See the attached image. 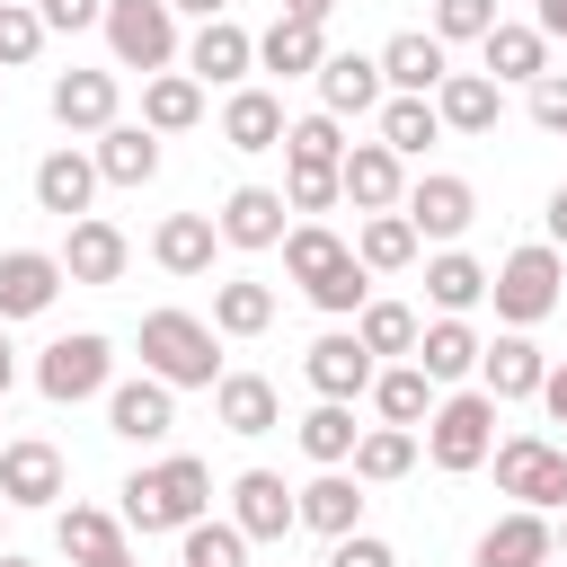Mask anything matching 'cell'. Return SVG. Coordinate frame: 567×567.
<instances>
[{
	"label": "cell",
	"instance_id": "1",
	"mask_svg": "<svg viewBox=\"0 0 567 567\" xmlns=\"http://www.w3.org/2000/svg\"><path fill=\"white\" fill-rule=\"evenodd\" d=\"M284 275H292L328 319H363V301H372V275H363L354 239H337L328 221H292V230H284Z\"/></svg>",
	"mask_w": 567,
	"mask_h": 567
},
{
	"label": "cell",
	"instance_id": "2",
	"mask_svg": "<svg viewBox=\"0 0 567 567\" xmlns=\"http://www.w3.org/2000/svg\"><path fill=\"white\" fill-rule=\"evenodd\" d=\"M115 496H124V505H115V514H124V532H142V540H151V532H186V523H204V514H213V470H204L195 452H168V461L133 470Z\"/></svg>",
	"mask_w": 567,
	"mask_h": 567
},
{
	"label": "cell",
	"instance_id": "3",
	"mask_svg": "<svg viewBox=\"0 0 567 567\" xmlns=\"http://www.w3.org/2000/svg\"><path fill=\"white\" fill-rule=\"evenodd\" d=\"M142 372L168 390H213L221 381V328L195 310H142Z\"/></svg>",
	"mask_w": 567,
	"mask_h": 567
},
{
	"label": "cell",
	"instance_id": "4",
	"mask_svg": "<svg viewBox=\"0 0 567 567\" xmlns=\"http://www.w3.org/2000/svg\"><path fill=\"white\" fill-rule=\"evenodd\" d=\"M487 452H496V399L487 390H443V408L425 416V461L443 478H470V470H487Z\"/></svg>",
	"mask_w": 567,
	"mask_h": 567
},
{
	"label": "cell",
	"instance_id": "5",
	"mask_svg": "<svg viewBox=\"0 0 567 567\" xmlns=\"http://www.w3.org/2000/svg\"><path fill=\"white\" fill-rule=\"evenodd\" d=\"M558 292H567V257H558L549 239L514 248V257L487 275V301H496V319H505V328H540V319L558 310Z\"/></svg>",
	"mask_w": 567,
	"mask_h": 567
},
{
	"label": "cell",
	"instance_id": "6",
	"mask_svg": "<svg viewBox=\"0 0 567 567\" xmlns=\"http://www.w3.org/2000/svg\"><path fill=\"white\" fill-rule=\"evenodd\" d=\"M106 53H115V71H142V80L177 71V62H186L177 9H168V0H106Z\"/></svg>",
	"mask_w": 567,
	"mask_h": 567
},
{
	"label": "cell",
	"instance_id": "7",
	"mask_svg": "<svg viewBox=\"0 0 567 567\" xmlns=\"http://www.w3.org/2000/svg\"><path fill=\"white\" fill-rule=\"evenodd\" d=\"M35 390H44L53 408L106 399V390H115V346H106L97 328H71V337H53V346L35 354Z\"/></svg>",
	"mask_w": 567,
	"mask_h": 567
},
{
	"label": "cell",
	"instance_id": "8",
	"mask_svg": "<svg viewBox=\"0 0 567 567\" xmlns=\"http://www.w3.org/2000/svg\"><path fill=\"white\" fill-rule=\"evenodd\" d=\"M487 461H496V487H505L514 505L567 514V443H549V434H505Z\"/></svg>",
	"mask_w": 567,
	"mask_h": 567
},
{
	"label": "cell",
	"instance_id": "9",
	"mask_svg": "<svg viewBox=\"0 0 567 567\" xmlns=\"http://www.w3.org/2000/svg\"><path fill=\"white\" fill-rule=\"evenodd\" d=\"M399 213L416 221V239L452 248V239L478 221V186H470V177H452V168H425V177H408V204H399Z\"/></svg>",
	"mask_w": 567,
	"mask_h": 567
},
{
	"label": "cell",
	"instance_id": "10",
	"mask_svg": "<svg viewBox=\"0 0 567 567\" xmlns=\"http://www.w3.org/2000/svg\"><path fill=\"white\" fill-rule=\"evenodd\" d=\"M301 381H310L319 399H346V408H354V399H372L381 363L363 354V337H354V328H319V337H310V354H301Z\"/></svg>",
	"mask_w": 567,
	"mask_h": 567
},
{
	"label": "cell",
	"instance_id": "11",
	"mask_svg": "<svg viewBox=\"0 0 567 567\" xmlns=\"http://www.w3.org/2000/svg\"><path fill=\"white\" fill-rule=\"evenodd\" d=\"M230 523L248 540H292L301 532V487H284V470H239L230 478Z\"/></svg>",
	"mask_w": 567,
	"mask_h": 567
},
{
	"label": "cell",
	"instance_id": "12",
	"mask_svg": "<svg viewBox=\"0 0 567 567\" xmlns=\"http://www.w3.org/2000/svg\"><path fill=\"white\" fill-rule=\"evenodd\" d=\"M97 186H106V177H97V151H71V142H62V151H44V159H35V213H53L62 230H71V221H89Z\"/></svg>",
	"mask_w": 567,
	"mask_h": 567
},
{
	"label": "cell",
	"instance_id": "13",
	"mask_svg": "<svg viewBox=\"0 0 567 567\" xmlns=\"http://www.w3.org/2000/svg\"><path fill=\"white\" fill-rule=\"evenodd\" d=\"M549 558H558V523L532 505H505L470 549V567H549Z\"/></svg>",
	"mask_w": 567,
	"mask_h": 567
},
{
	"label": "cell",
	"instance_id": "14",
	"mask_svg": "<svg viewBox=\"0 0 567 567\" xmlns=\"http://www.w3.org/2000/svg\"><path fill=\"white\" fill-rule=\"evenodd\" d=\"M62 257L53 248H0V328L9 319H44L53 301H62Z\"/></svg>",
	"mask_w": 567,
	"mask_h": 567
},
{
	"label": "cell",
	"instance_id": "15",
	"mask_svg": "<svg viewBox=\"0 0 567 567\" xmlns=\"http://www.w3.org/2000/svg\"><path fill=\"white\" fill-rule=\"evenodd\" d=\"M381 80H390V97H434V89L452 80V44H443L434 27H399V35L381 44Z\"/></svg>",
	"mask_w": 567,
	"mask_h": 567
},
{
	"label": "cell",
	"instance_id": "16",
	"mask_svg": "<svg viewBox=\"0 0 567 567\" xmlns=\"http://www.w3.org/2000/svg\"><path fill=\"white\" fill-rule=\"evenodd\" d=\"M168 425H177V390H168V381L133 372V381L106 390V434H115V443H168Z\"/></svg>",
	"mask_w": 567,
	"mask_h": 567
},
{
	"label": "cell",
	"instance_id": "17",
	"mask_svg": "<svg viewBox=\"0 0 567 567\" xmlns=\"http://www.w3.org/2000/svg\"><path fill=\"white\" fill-rule=\"evenodd\" d=\"M186 71L213 80V89H248V71H257V35H248L239 18H204V27L186 35Z\"/></svg>",
	"mask_w": 567,
	"mask_h": 567
},
{
	"label": "cell",
	"instance_id": "18",
	"mask_svg": "<svg viewBox=\"0 0 567 567\" xmlns=\"http://www.w3.org/2000/svg\"><path fill=\"white\" fill-rule=\"evenodd\" d=\"M337 186H346L354 213H399V204H408V159H399L390 142H354L346 168H337Z\"/></svg>",
	"mask_w": 567,
	"mask_h": 567
},
{
	"label": "cell",
	"instance_id": "19",
	"mask_svg": "<svg viewBox=\"0 0 567 567\" xmlns=\"http://www.w3.org/2000/svg\"><path fill=\"white\" fill-rule=\"evenodd\" d=\"M44 106H53L62 133H106V124H124V115H115V106H124L115 71H62V80L44 89Z\"/></svg>",
	"mask_w": 567,
	"mask_h": 567
},
{
	"label": "cell",
	"instance_id": "20",
	"mask_svg": "<svg viewBox=\"0 0 567 567\" xmlns=\"http://www.w3.org/2000/svg\"><path fill=\"white\" fill-rule=\"evenodd\" d=\"M284 213H292L284 186H230L213 221H221V248H284V230H292Z\"/></svg>",
	"mask_w": 567,
	"mask_h": 567
},
{
	"label": "cell",
	"instance_id": "21",
	"mask_svg": "<svg viewBox=\"0 0 567 567\" xmlns=\"http://www.w3.org/2000/svg\"><path fill=\"white\" fill-rule=\"evenodd\" d=\"M124 266H133V239H124L106 213H89V221L62 230V275H71V284H124Z\"/></svg>",
	"mask_w": 567,
	"mask_h": 567
},
{
	"label": "cell",
	"instance_id": "22",
	"mask_svg": "<svg viewBox=\"0 0 567 567\" xmlns=\"http://www.w3.org/2000/svg\"><path fill=\"white\" fill-rule=\"evenodd\" d=\"M540 381H549V354L532 346V328H505L487 354H478V390L505 408V399H540Z\"/></svg>",
	"mask_w": 567,
	"mask_h": 567
},
{
	"label": "cell",
	"instance_id": "23",
	"mask_svg": "<svg viewBox=\"0 0 567 567\" xmlns=\"http://www.w3.org/2000/svg\"><path fill=\"white\" fill-rule=\"evenodd\" d=\"M62 452L44 443V434H18V443H0V505H53L62 496Z\"/></svg>",
	"mask_w": 567,
	"mask_h": 567
},
{
	"label": "cell",
	"instance_id": "24",
	"mask_svg": "<svg viewBox=\"0 0 567 567\" xmlns=\"http://www.w3.org/2000/svg\"><path fill=\"white\" fill-rule=\"evenodd\" d=\"M390 80H381V53H328L319 62V106L346 124V115H381Z\"/></svg>",
	"mask_w": 567,
	"mask_h": 567
},
{
	"label": "cell",
	"instance_id": "25",
	"mask_svg": "<svg viewBox=\"0 0 567 567\" xmlns=\"http://www.w3.org/2000/svg\"><path fill=\"white\" fill-rule=\"evenodd\" d=\"M284 133H292V115H284V97H275V89H257V80H248V89H230V97H221V142H230V151H248V159H257V151H284Z\"/></svg>",
	"mask_w": 567,
	"mask_h": 567
},
{
	"label": "cell",
	"instance_id": "26",
	"mask_svg": "<svg viewBox=\"0 0 567 567\" xmlns=\"http://www.w3.org/2000/svg\"><path fill=\"white\" fill-rule=\"evenodd\" d=\"M478 354H487V337H478L470 319H425V337H416V372H425L434 390L478 381Z\"/></svg>",
	"mask_w": 567,
	"mask_h": 567
},
{
	"label": "cell",
	"instance_id": "27",
	"mask_svg": "<svg viewBox=\"0 0 567 567\" xmlns=\"http://www.w3.org/2000/svg\"><path fill=\"white\" fill-rule=\"evenodd\" d=\"M213 416H221V434L257 443V434H275V425H284V399H275V381H266V372H221V381H213Z\"/></svg>",
	"mask_w": 567,
	"mask_h": 567
},
{
	"label": "cell",
	"instance_id": "28",
	"mask_svg": "<svg viewBox=\"0 0 567 567\" xmlns=\"http://www.w3.org/2000/svg\"><path fill=\"white\" fill-rule=\"evenodd\" d=\"M478 71H487L496 89H505V80H523V89H532V80L549 71V35H540V27H523V18H496V27H487V44H478Z\"/></svg>",
	"mask_w": 567,
	"mask_h": 567
},
{
	"label": "cell",
	"instance_id": "29",
	"mask_svg": "<svg viewBox=\"0 0 567 567\" xmlns=\"http://www.w3.org/2000/svg\"><path fill=\"white\" fill-rule=\"evenodd\" d=\"M301 532H319V540L363 532V478H354V470H319V478L301 487Z\"/></svg>",
	"mask_w": 567,
	"mask_h": 567
},
{
	"label": "cell",
	"instance_id": "30",
	"mask_svg": "<svg viewBox=\"0 0 567 567\" xmlns=\"http://www.w3.org/2000/svg\"><path fill=\"white\" fill-rule=\"evenodd\" d=\"M425 301H434V319H470L487 301V266L470 248H434L425 257Z\"/></svg>",
	"mask_w": 567,
	"mask_h": 567
},
{
	"label": "cell",
	"instance_id": "31",
	"mask_svg": "<svg viewBox=\"0 0 567 567\" xmlns=\"http://www.w3.org/2000/svg\"><path fill=\"white\" fill-rule=\"evenodd\" d=\"M434 115H443V133H496L505 89H496L487 71H452V80L434 89Z\"/></svg>",
	"mask_w": 567,
	"mask_h": 567
},
{
	"label": "cell",
	"instance_id": "32",
	"mask_svg": "<svg viewBox=\"0 0 567 567\" xmlns=\"http://www.w3.org/2000/svg\"><path fill=\"white\" fill-rule=\"evenodd\" d=\"M213 248H221V221H213V213H168V221L151 230V257H159L168 275H213Z\"/></svg>",
	"mask_w": 567,
	"mask_h": 567
},
{
	"label": "cell",
	"instance_id": "33",
	"mask_svg": "<svg viewBox=\"0 0 567 567\" xmlns=\"http://www.w3.org/2000/svg\"><path fill=\"white\" fill-rule=\"evenodd\" d=\"M53 549H62L71 567H97V558L124 549V514H106V505H62V514H53Z\"/></svg>",
	"mask_w": 567,
	"mask_h": 567
},
{
	"label": "cell",
	"instance_id": "34",
	"mask_svg": "<svg viewBox=\"0 0 567 567\" xmlns=\"http://www.w3.org/2000/svg\"><path fill=\"white\" fill-rule=\"evenodd\" d=\"M319 62H328V35L301 18H275L257 35V71H275V80H319Z\"/></svg>",
	"mask_w": 567,
	"mask_h": 567
},
{
	"label": "cell",
	"instance_id": "35",
	"mask_svg": "<svg viewBox=\"0 0 567 567\" xmlns=\"http://www.w3.org/2000/svg\"><path fill=\"white\" fill-rule=\"evenodd\" d=\"M97 177L106 186H151L159 177V133L151 124H106L97 133Z\"/></svg>",
	"mask_w": 567,
	"mask_h": 567
},
{
	"label": "cell",
	"instance_id": "36",
	"mask_svg": "<svg viewBox=\"0 0 567 567\" xmlns=\"http://www.w3.org/2000/svg\"><path fill=\"white\" fill-rule=\"evenodd\" d=\"M354 337H363V354H372V363H416V337H425V310H408V301H363V319H354Z\"/></svg>",
	"mask_w": 567,
	"mask_h": 567
},
{
	"label": "cell",
	"instance_id": "37",
	"mask_svg": "<svg viewBox=\"0 0 567 567\" xmlns=\"http://www.w3.org/2000/svg\"><path fill=\"white\" fill-rule=\"evenodd\" d=\"M372 408H381V425H408V434H425V416L443 408V390H434L416 363H381V381H372Z\"/></svg>",
	"mask_w": 567,
	"mask_h": 567
},
{
	"label": "cell",
	"instance_id": "38",
	"mask_svg": "<svg viewBox=\"0 0 567 567\" xmlns=\"http://www.w3.org/2000/svg\"><path fill=\"white\" fill-rule=\"evenodd\" d=\"M142 124H151V133H195V124H204V80H195V71L142 80Z\"/></svg>",
	"mask_w": 567,
	"mask_h": 567
},
{
	"label": "cell",
	"instance_id": "39",
	"mask_svg": "<svg viewBox=\"0 0 567 567\" xmlns=\"http://www.w3.org/2000/svg\"><path fill=\"white\" fill-rule=\"evenodd\" d=\"M416 221L408 213H363V230H354V257H363V275H408L416 266Z\"/></svg>",
	"mask_w": 567,
	"mask_h": 567
},
{
	"label": "cell",
	"instance_id": "40",
	"mask_svg": "<svg viewBox=\"0 0 567 567\" xmlns=\"http://www.w3.org/2000/svg\"><path fill=\"white\" fill-rule=\"evenodd\" d=\"M213 328H221V337H266V328H275V284L221 275V284H213Z\"/></svg>",
	"mask_w": 567,
	"mask_h": 567
},
{
	"label": "cell",
	"instance_id": "41",
	"mask_svg": "<svg viewBox=\"0 0 567 567\" xmlns=\"http://www.w3.org/2000/svg\"><path fill=\"white\" fill-rule=\"evenodd\" d=\"M292 443H301L319 470H346V461H354V443H363V425H354V408H346V399H319V408L292 425Z\"/></svg>",
	"mask_w": 567,
	"mask_h": 567
},
{
	"label": "cell",
	"instance_id": "42",
	"mask_svg": "<svg viewBox=\"0 0 567 567\" xmlns=\"http://www.w3.org/2000/svg\"><path fill=\"white\" fill-rule=\"evenodd\" d=\"M416 443H425V434H408V425H363V443H354L346 470H354L363 487H390V478L416 470Z\"/></svg>",
	"mask_w": 567,
	"mask_h": 567
},
{
	"label": "cell",
	"instance_id": "43",
	"mask_svg": "<svg viewBox=\"0 0 567 567\" xmlns=\"http://www.w3.org/2000/svg\"><path fill=\"white\" fill-rule=\"evenodd\" d=\"M372 142H390L399 159H425L434 142H443V115H434V97H381V133Z\"/></svg>",
	"mask_w": 567,
	"mask_h": 567
},
{
	"label": "cell",
	"instance_id": "44",
	"mask_svg": "<svg viewBox=\"0 0 567 567\" xmlns=\"http://www.w3.org/2000/svg\"><path fill=\"white\" fill-rule=\"evenodd\" d=\"M346 124L328 115V106H310V115H292V133H284V168H346Z\"/></svg>",
	"mask_w": 567,
	"mask_h": 567
},
{
	"label": "cell",
	"instance_id": "45",
	"mask_svg": "<svg viewBox=\"0 0 567 567\" xmlns=\"http://www.w3.org/2000/svg\"><path fill=\"white\" fill-rule=\"evenodd\" d=\"M248 549H257V540H248L230 514H221V523L204 514V523H186V532H177V567H248Z\"/></svg>",
	"mask_w": 567,
	"mask_h": 567
},
{
	"label": "cell",
	"instance_id": "46",
	"mask_svg": "<svg viewBox=\"0 0 567 567\" xmlns=\"http://www.w3.org/2000/svg\"><path fill=\"white\" fill-rule=\"evenodd\" d=\"M44 18H35V0H0V71H27L35 53H44Z\"/></svg>",
	"mask_w": 567,
	"mask_h": 567
},
{
	"label": "cell",
	"instance_id": "47",
	"mask_svg": "<svg viewBox=\"0 0 567 567\" xmlns=\"http://www.w3.org/2000/svg\"><path fill=\"white\" fill-rule=\"evenodd\" d=\"M496 27V0H434V35L443 44H487Z\"/></svg>",
	"mask_w": 567,
	"mask_h": 567
},
{
	"label": "cell",
	"instance_id": "48",
	"mask_svg": "<svg viewBox=\"0 0 567 567\" xmlns=\"http://www.w3.org/2000/svg\"><path fill=\"white\" fill-rule=\"evenodd\" d=\"M284 204L292 213H328V204H346V186H337V168H284Z\"/></svg>",
	"mask_w": 567,
	"mask_h": 567
},
{
	"label": "cell",
	"instance_id": "49",
	"mask_svg": "<svg viewBox=\"0 0 567 567\" xmlns=\"http://www.w3.org/2000/svg\"><path fill=\"white\" fill-rule=\"evenodd\" d=\"M532 124L540 133H567V71H540L532 80Z\"/></svg>",
	"mask_w": 567,
	"mask_h": 567
},
{
	"label": "cell",
	"instance_id": "50",
	"mask_svg": "<svg viewBox=\"0 0 567 567\" xmlns=\"http://www.w3.org/2000/svg\"><path fill=\"white\" fill-rule=\"evenodd\" d=\"M328 567H399V549L372 532H346V540H328Z\"/></svg>",
	"mask_w": 567,
	"mask_h": 567
},
{
	"label": "cell",
	"instance_id": "51",
	"mask_svg": "<svg viewBox=\"0 0 567 567\" xmlns=\"http://www.w3.org/2000/svg\"><path fill=\"white\" fill-rule=\"evenodd\" d=\"M35 18L62 27V35H80V27H106V0H35Z\"/></svg>",
	"mask_w": 567,
	"mask_h": 567
},
{
	"label": "cell",
	"instance_id": "52",
	"mask_svg": "<svg viewBox=\"0 0 567 567\" xmlns=\"http://www.w3.org/2000/svg\"><path fill=\"white\" fill-rule=\"evenodd\" d=\"M540 408H549V425H567V354L549 363V381H540Z\"/></svg>",
	"mask_w": 567,
	"mask_h": 567
},
{
	"label": "cell",
	"instance_id": "53",
	"mask_svg": "<svg viewBox=\"0 0 567 567\" xmlns=\"http://www.w3.org/2000/svg\"><path fill=\"white\" fill-rule=\"evenodd\" d=\"M284 18H301V27H328V18H337V0H284Z\"/></svg>",
	"mask_w": 567,
	"mask_h": 567
},
{
	"label": "cell",
	"instance_id": "54",
	"mask_svg": "<svg viewBox=\"0 0 567 567\" xmlns=\"http://www.w3.org/2000/svg\"><path fill=\"white\" fill-rule=\"evenodd\" d=\"M540 221H549V248H567V186H549V213Z\"/></svg>",
	"mask_w": 567,
	"mask_h": 567
},
{
	"label": "cell",
	"instance_id": "55",
	"mask_svg": "<svg viewBox=\"0 0 567 567\" xmlns=\"http://www.w3.org/2000/svg\"><path fill=\"white\" fill-rule=\"evenodd\" d=\"M532 27H540L549 44H567V0H540V18H532Z\"/></svg>",
	"mask_w": 567,
	"mask_h": 567
},
{
	"label": "cell",
	"instance_id": "56",
	"mask_svg": "<svg viewBox=\"0 0 567 567\" xmlns=\"http://www.w3.org/2000/svg\"><path fill=\"white\" fill-rule=\"evenodd\" d=\"M168 9H177V18H195V27H204V18H230V0H168Z\"/></svg>",
	"mask_w": 567,
	"mask_h": 567
},
{
	"label": "cell",
	"instance_id": "57",
	"mask_svg": "<svg viewBox=\"0 0 567 567\" xmlns=\"http://www.w3.org/2000/svg\"><path fill=\"white\" fill-rule=\"evenodd\" d=\"M18 390V346H9V328H0V399Z\"/></svg>",
	"mask_w": 567,
	"mask_h": 567
},
{
	"label": "cell",
	"instance_id": "58",
	"mask_svg": "<svg viewBox=\"0 0 567 567\" xmlns=\"http://www.w3.org/2000/svg\"><path fill=\"white\" fill-rule=\"evenodd\" d=\"M97 567H142V558H133V549H115V558H97Z\"/></svg>",
	"mask_w": 567,
	"mask_h": 567
},
{
	"label": "cell",
	"instance_id": "59",
	"mask_svg": "<svg viewBox=\"0 0 567 567\" xmlns=\"http://www.w3.org/2000/svg\"><path fill=\"white\" fill-rule=\"evenodd\" d=\"M0 567H35V558H18V549H0Z\"/></svg>",
	"mask_w": 567,
	"mask_h": 567
},
{
	"label": "cell",
	"instance_id": "60",
	"mask_svg": "<svg viewBox=\"0 0 567 567\" xmlns=\"http://www.w3.org/2000/svg\"><path fill=\"white\" fill-rule=\"evenodd\" d=\"M558 558H567V514H558Z\"/></svg>",
	"mask_w": 567,
	"mask_h": 567
},
{
	"label": "cell",
	"instance_id": "61",
	"mask_svg": "<svg viewBox=\"0 0 567 567\" xmlns=\"http://www.w3.org/2000/svg\"><path fill=\"white\" fill-rule=\"evenodd\" d=\"M549 567H567V558H549Z\"/></svg>",
	"mask_w": 567,
	"mask_h": 567
},
{
	"label": "cell",
	"instance_id": "62",
	"mask_svg": "<svg viewBox=\"0 0 567 567\" xmlns=\"http://www.w3.org/2000/svg\"><path fill=\"white\" fill-rule=\"evenodd\" d=\"M0 514H9V505H0Z\"/></svg>",
	"mask_w": 567,
	"mask_h": 567
},
{
	"label": "cell",
	"instance_id": "63",
	"mask_svg": "<svg viewBox=\"0 0 567 567\" xmlns=\"http://www.w3.org/2000/svg\"><path fill=\"white\" fill-rule=\"evenodd\" d=\"M0 80H9V71H0Z\"/></svg>",
	"mask_w": 567,
	"mask_h": 567
}]
</instances>
